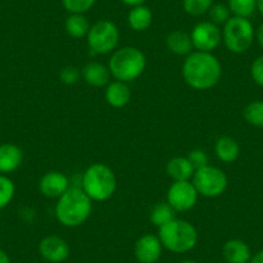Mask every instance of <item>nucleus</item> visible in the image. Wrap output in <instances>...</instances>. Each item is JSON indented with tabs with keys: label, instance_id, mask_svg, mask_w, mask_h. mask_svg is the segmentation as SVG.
<instances>
[{
	"label": "nucleus",
	"instance_id": "473e14b6",
	"mask_svg": "<svg viewBox=\"0 0 263 263\" xmlns=\"http://www.w3.org/2000/svg\"><path fill=\"white\" fill-rule=\"evenodd\" d=\"M249 263H263V250H259L254 255H252Z\"/></svg>",
	"mask_w": 263,
	"mask_h": 263
},
{
	"label": "nucleus",
	"instance_id": "f704fd0d",
	"mask_svg": "<svg viewBox=\"0 0 263 263\" xmlns=\"http://www.w3.org/2000/svg\"><path fill=\"white\" fill-rule=\"evenodd\" d=\"M257 40H258V43H259V45L260 47L263 48V24L260 25L259 27H258V30H257Z\"/></svg>",
	"mask_w": 263,
	"mask_h": 263
},
{
	"label": "nucleus",
	"instance_id": "f8f14e48",
	"mask_svg": "<svg viewBox=\"0 0 263 263\" xmlns=\"http://www.w3.org/2000/svg\"><path fill=\"white\" fill-rule=\"evenodd\" d=\"M163 253V244L159 236L146 234L135 244V257L140 263H156Z\"/></svg>",
	"mask_w": 263,
	"mask_h": 263
},
{
	"label": "nucleus",
	"instance_id": "393cba45",
	"mask_svg": "<svg viewBox=\"0 0 263 263\" xmlns=\"http://www.w3.org/2000/svg\"><path fill=\"white\" fill-rule=\"evenodd\" d=\"M244 118L250 125L263 128V101H253L244 108Z\"/></svg>",
	"mask_w": 263,
	"mask_h": 263
},
{
	"label": "nucleus",
	"instance_id": "dca6fc26",
	"mask_svg": "<svg viewBox=\"0 0 263 263\" xmlns=\"http://www.w3.org/2000/svg\"><path fill=\"white\" fill-rule=\"evenodd\" d=\"M105 98L108 105L114 108H123L130 102L132 90L124 82H111L107 84Z\"/></svg>",
	"mask_w": 263,
	"mask_h": 263
},
{
	"label": "nucleus",
	"instance_id": "aec40b11",
	"mask_svg": "<svg viewBox=\"0 0 263 263\" xmlns=\"http://www.w3.org/2000/svg\"><path fill=\"white\" fill-rule=\"evenodd\" d=\"M153 12L148 7L141 6L132 7L128 13V24L135 31H146L153 25Z\"/></svg>",
	"mask_w": 263,
	"mask_h": 263
},
{
	"label": "nucleus",
	"instance_id": "6ab92c4d",
	"mask_svg": "<svg viewBox=\"0 0 263 263\" xmlns=\"http://www.w3.org/2000/svg\"><path fill=\"white\" fill-rule=\"evenodd\" d=\"M214 153H216L217 158L223 163H234L240 155V146L235 138L230 137V136H222L216 141Z\"/></svg>",
	"mask_w": 263,
	"mask_h": 263
},
{
	"label": "nucleus",
	"instance_id": "72a5a7b5",
	"mask_svg": "<svg viewBox=\"0 0 263 263\" xmlns=\"http://www.w3.org/2000/svg\"><path fill=\"white\" fill-rule=\"evenodd\" d=\"M121 2L129 7H137V6H141V4L145 3L146 0H121Z\"/></svg>",
	"mask_w": 263,
	"mask_h": 263
},
{
	"label": "nucleus",
	"instance_id": "5701e85b",
	"mask_svg": "<svg viewBox=\"0 0 263 263\" xmlns=\"http://www.w3.org/2000/svg\"><path fill=\"white\" fill-rule=\"evenodd\" d=\"M176 213L177 212L168 203H158L151 211L150 221L156 227H161L173 221L176 218Z\"/></svg>",
	"mask_w": 263,
	"mask_h": 263
},
{
	"label": "nucleus",
	"instance_id": "0eeeda50",
	"mask_svg": "<svg viewBox=\"0 0 263 263\" xmlns=\"http://www.w3.org/2000/svg\"><path fill=\"white\" fill-rule=\"evenodd\" d=\"M120 32L118 26L108 20H101L90 26L87 35L88 47L93 53L107 54L114 52L119 44Z\"/></svg>",
	"mask_w": 263,
	"mask_h": 263
},
{
	"label": "nucleus",
	"instance_id": "a211bd4d",
	"mask_svg": "<svg viewBox=\"0 0 263 263\" xmlns=\"http://www.w3.org/2000/svg\"><path fill=\"white\" fill-rule=\"evenodd\" d=\"M166 173L173 181H190L194 177L195 168L187 156H177L168 161Z\"/></svg>",
	"mask_w": 263,
	"mask_h": 263
},
{
	"label": "nucleus",
	"instance_id": "b1692460",
	"mask_svg": "<svg viewBox=\"0 0 263 263\" xmlns=\"http://www.w3.org/2000/svg\"><path fill=\"white\" fill-rule=\"evenodd\" d=\"M229 8L235 17L249 18L257 9V0H229Z\"/></svg>",
	"mask_w": 263,
	"mask_h": 263
},
{
	"label": "nucleus",
	"instance_id": "9b49d317",
	"mask_svg": "<svg viewBox=\"0 0 263 263\" xmlns=\"http://www.w3.org/2000/svg\"><path fill=\"white\" fill-rule=\"evenodd\" d=\"M39 253L47 262L61 263L69 258L70 245L57 235H48L39 242Z\"/></svg>",
	"mask_w": 263,
	"mask_h": 263
},
{
	"label": "nucleus",
	"instance_id": "2f4dec72",
	"mask_svg": "<svg viewBox=\"0 0 263 263\" xmlns=\"http://www.w3.org/2000/svg\"><path fill=\"white\" fill-rule=\"evenodd\" d=\"M250 75L255 84L263 87V54L255 58L250 66Z\"/></svg>",
	"mask_w": 263,
	"mask_h": 263
},
{
	"label": "nucleus",
	"instance_id": "f3484780",
	"mask_svg": "<svg viewBox=\"0 0 263 263\" xmlns=\"http://www.w3.org/2000/svg\"><path fill=\"white\" fill-rule=\"evenodd\" d=\"M82 77L87 84L101 88L110 83L111 72L108 70V66L102 65L100 62H89L83 67Z\"/></svg>",
	"mask_w": 263,
	"mask_h": 263
},
{
	"label": "nucleus",
	"instance_id": "c756f323",
	"mask_svg": "<svg viewBox=\"0 0 263 263\" xmlns=\"http://www.w3.org/2000/svg\"><path fill=\"white\" fill-rule=\"evenodd\" d=\"M82 77V71L75 66H65L60 71V80L66 85L77 84Z\"/></svg>",
	"mask_w": 263,
	"mask_h": 263
},
{
	"label": "nucleus",
	"instance_id": "6e6552de",
	"mask_svg": "<svg viewBox=\"0 0 263 263\" xmlns=\"http://www.w3.org/2000/svg\"><path fill=\"white\" fill-rule=\"evenodd\" d=\"M192 183L199 195L205 197H218L226 191L229 186V178L221 168L205 165L195 171Z\"/></svg>",
	"mask_w": 263,
	"mask_h": 263
},
{
	"label": "nucleus",
	"instance_id": "20e7f679",
	"mask_svg": "<svg viewBox=\"0 0 263 263\" xmlns=\"http://www.w3.org/2000/svg\"><path fill=\"white\" fill-rule=\"evenodd\" d=\"M115 173L110 166L102 163H96L84 172L82 178V189L90 200L106 201L112 197L116 191Z\"/></svg>",
	"mask_w": 263,
	"mask_h": 263
},
{
	"label": "nucleus",
	"instance_id": "2eb2a0df",
	"mask_svg": "<svg viewBox=\"0 0 263 263\" xmlns=\"http://www.w3.org/2000/svg\"><path fill=\"white\" fill-rule=\"evenodd\" d=\"M24 153L13 143L0 145V173H12L21 166Z\"/></svg>",
	"mask_w": 263,
	"mask_h": 263
},
{
	"label": "nucleus",
	"instance_id": "4c0bfd02",
	"mask_svg": "<svg viewBox=\"0 0 263 263\" xmlns=\"http://www.w3.org/2000/svg\"><path fill=\"white\" fill-rule=\"evenodd\" d=\"M181 263H197V262H195V260L192 259H186V260H182Z\"/></svg>",
	"mask_w": 263,
	"mask_h": 263
},
{
	"label": "nucleus",
	"instance_id": "a878e982",
	"mask_svg": "<svg viewBox=\"0 0 263 263\" xmlns=\"http://www.w3.org/2000/svg\"><path fill=\"white\" fill-rule=\"evenodd\" d=\"M16 186L9 177L0 174V209L6 208L14 197Z\"/></svg>",
	"mask_w": 263,
	"mask_h": 263
},
{
	"label": "nucleus",
	"instance_id": "9d476101",
	"mask_svg": "<svg viewBox=\"0 0 263 263\" xmlns=\"http://www.w3.org/2000/svg\"><path fill=\"white\" fill-rule=\"evenodd\" d=\"M194 48L199 52L212 53L222 40V31L216 24L204 21L197 24L190 34Z\"/></svg>",
	"mask_w": 263,
	"mask_h": 263
},
{
	"label": "nucleus",
	"instance_id": "7c9ffc66",
	"mask_svg": "<svg viewBox=\"0 0 263 263\" xmlns=\"http://www.w3.org/2000/svg\"><path fill=\"white\" fill-rule=\"evenodd\" d=\"M187 158H189V160L191 161V164L194 165L195 171L203 168V166L205 165H209L208 154L204 150H200V148H195V150H192Z\"/></svg>",
	"mask_w": 263,
	"mask_h": 263
},
{
	"label": "nucleus",
	"instance_id": "423d86ee",
	"mask_svg": "<svg viewBox=\"0 0 263 263\" xmlns=\"http://www.w3.org/2000/svg\"><path fill=\"white\" fill-rule=\"evenodd\" d=\"M254 27L248 18L231 17L222 30V40L227 49L235 54L245 53L254 42Z\"/></svg>",
	"mask_w": 263,
	"mask_h": 263
},
{
	"label": "nucleus",
	"instance_id": "bb28decb",
	"mask_svg": "<svg viewBox=\"0 0 263 263\" xmlns=\"http://www.w3.org/2000/svg\"><path fill=\"white\" fill-rule=\"evenodd\" d=\"M214 0H183V9L190 16H203L211 9Z\"/></svg>",
	"mask_w": 263,
	"mask_h": 263
},
{
	"label": "nucleus",
	"instance_id": "39448f33",
	"mask_svg": "<svg viewBox=\"0 0 263 263\" xmlns=\"http://www.w3.org/2000/svg\"><path fill=\"white\" fill-rule=\"evenodd\" d=\"M158 236L163 244V248L168 249L169 252L178 253V254L194 249L199 239L194 224L184 219L177 218L159 227Z\"/></svg>",
	"mask_w": 263,
	"mask_h": 263
},
{
	"label": "nucleus",
	"instance_id": "e433bc0d",
	"mask_svg": "<svg viewBox=\"0 0 263 263\" xmlns=\"http://www.w3.org/2000/svg\"><path fill=\"white\" fill-rule=\"evenodd\" d=\"M257 9L263 16V0H257Z\"/></svg>",
	"mask_w": 263,
	"mask_h": 263
},
{
	"label": "nucleus",
	"instance_id": "ddd939ff",
	"mask_svg": "<svg viewBox=\"0 0 263 263\" xmlns=\"http://www.w3.org/2000/svg\"><path fill=\"white\" fill-rule=\"evenodd\" d=\"M69 189V177L61 172L50 171L40 178L39 190L48 199H60Z\"/></svg>",
	"mask_w": 263,
	"mask_h": 263
},
{
	"label": "nucleus",
	"instance_id": "c85d7f7f",
	"mask_svg": "<svg viewBox=\"0 0 263 263\" xmlns=\"http://www.w3.org/2000/svg\"><path fill=\"white\" fill-rule=\"evenodd\" d=\"M97 0H62L63 8L70 13L84 14L93 8Z\"/></svg>",
	"mask_w": 263,
	"mask_h": 263
},
{
	"label": "nucleus",
	"instance_id": "f03ea898",
	"mask_svg": "<svg viewBox=\"0 0 263 263\" xmlns=\"http://www.w3.org/2000/svg\"><path fill=\"white\" fill-rule=\"evenodd\" d=\"M92 213V200L82 187H70L55 204L54 214L65 227H78Z\"/></svg>",
	"mask_w": 263,
	"mask_h": 263
},
{
	"label": "nucleus",
	"instance_id": "7ed1b4c3",
	"mask_svg": "<svg viewBox=\"0 0 263 263\" xmlns=\"http://www.w3.org/2000/svg\"><path fill=\"white\" fill-rule=\"evenodd\" d=\"M146 69V55L136 47H123L114 50L108 70L119 82L129 83L138 79Z\"/></svg>",
	"mask_w": 263,
	"mask_h": 263
},
{
	"label": "nucleus",
	"instance_id": "f257e3e1",
	"mask_svg": "<svg viewBox=\"0 0 263 263\" xmlns=\"http://www.w3.org/2000/svg\"><path fill=\"white\" fill-rule=\"evenodd\" d=\"M184 82L196 90H206L218 84L222 77V65L213 53L192 52L182 66Z\"/></svg>",
	"mask_w": 263,
	"mask_h": 263
},
{
	"label": "nucleus",
	"instance_id": "1a4fd4ad",
	"mask_svg": "<svg viewBox=\"0 0 263 263\" xmlns=\"http://www.w3.org/2000/svg\"><path fill=\"white\" fill-rule=\"evenodd\" d=\"M199 192L191 181H173L166 194V203L176 212H189L196 205Z\"/></svg>",
	"mask_w": 263,
	"mask_h": 263
},
{
	"label": "nucleus",
	"instance_id": "4be33fe9",
	"mask_svg": "<svg viewBox=\"0 0 263 263\" xmlns=\"http://www.w3.org/2000/svg\"><path fill=\"white\" fill-rule=\"evenodd\" d=\"M65 30L69 36L82 39V37H87L90 30V24L84 14L71 13L66 18Z\"/></svg>",
	"mask_w": 263,
	"mask_h": 263
},
{
	"label": "nucleus",
	"instance_id": "cd10ccee",
	"mask_svg": "<svg viewBox=\"0 0 263 263\" xmlns=\"http://www.w3.org/2000/svg\"><path fill=\"white\" fill-rule=\"evenodd\" d=\"M209 17H211V22L218 25H224L230 18H231V12H230L229 6H224L222 3L213 4L211 9L208 11Z\"/></svg>",
	"mask_w": 263,
	"mask_h": 263
},
{
	"label": "nucleus",
	"instance_id": "c9c22d12",
	"mask_svg": "<svg viewBox=\"0 0 263 263\" xmlns=\"http://www.w3.org/2000/svg\"><path fill=\"white\" fill-rule=\"evenodd\" d=\"M0 263H11V258L3 249H0Z\"/></svg>",
	"mask_w": 263,
	"mask_h": 263
},
{
	"label": "nucleus",
	"instance_id": "412c9836",
	"mask_svg": "<svg viewBox=\"0 0 263 263\" xmlns=\"http://www.w3.org/2000/svg\"><path fill=\"white\" fill-rule=\"evenodd\" d=\"M166 47L172 53L177 55H189L192 53L194 44L191 36L184 31H172L166 36Z\"/></svg>",
	"mask_w": 263,
	"mask_h": 263
},
{
	"label": "nucleus",
	"instance_id": "4468645a",
	"mask_svg": "<svg viewBox=\"0 0 263 263\" xmlns=\"http://www.w3.org/2000/svg\"><path fill=\"white\" fill-rule=\"evenodd\" d=\"M222 255L227 263H249L252 252L245 241L240 239H231L223 244Z\"/></svg>",
	"mask_w": 263,
	"mask_h": 263
}]
</instances>
